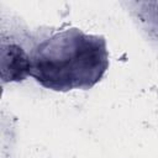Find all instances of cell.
Listing matches in <instances>:
<instances>
[{"instance_id":"cell-1","label":"cell","mask_w":158,"mask_h":158,"mask_svg":"<svg viewBox=\"0 0 158 158\" xmlns=\"http://www.w3.org/2000/svg\"><path fill=\"white\" fill-rule=\"evenodd\" d=\"M109 68L101 36L68 28L40 43L31 56V77L54 91L90 89Z\"/></svg>"},{"instance_id":"cell-2","label":"cell","mask_w":158,"mask_h":158,"mask_svg":"<svg viewBox=\"0 0 158 158\" xmlns=\"http://www.w3.org/2000/svg\"><path fill=\"white\" fill-rule=\"evenodd\" d=\"M31 75V57L16 44L1 46V79L4 83L21 81Z\"/></svg>"}]
</instances>
